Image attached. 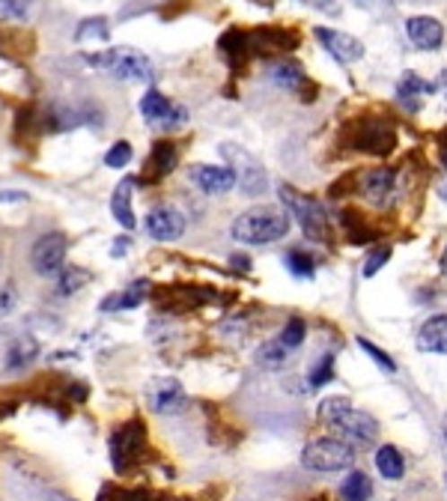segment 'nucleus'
<instances>
[{"label":"nucleus","mask_w":447,"mask_h":501,"mask_svg":"<svg viewBox=\"0 0 447 501\" xmlns=\"http://www.w3.org/2000/svg\"><path fill=\"white\" fill-rule=\"evenodd\" d=\"M290 227H293L290 212L263 203V207H250L241 212V215H236V221H232V227H230V236L236 239L239 245H272V242L286 239Z\"/></svg>","instance_id":"obj_1"},{"label":"nucleus","mask_w":447,"mask_h":501,"mask_svg":"<svg viewBox=\"0 0 447 501\" xmlns=\"http://www.w3.org/2000/svg\"><path fill=\"white\" fill-rule=\"evenodd\" d=\"M277 194H281V203L286 207V212H290V218L298 221L302 233L311 239V242H320V245L334 242L331 221H329V215H325L320 200L307 198L304 191H298L295 185H286V182L277 185Z\"/></svg>","instance_id":"obj_2"},{"label":"nucleus","mask_w":447,"mask_h":501,"mask_svg":"<svg viewBox=\"0 0 447 501\" xmlns=\"http://www.w3.org/2000/svg\"><path fill=\"white\" fill-rule=\"evenodd\" d=\"M81 60L87 63L90 69H101V72H108V75H114L119 81H137V84L155 81L153 60H149L144 51L128 48V45H119V48H108V51H96V54H81Z\"/></svg>","instance_id":"obj_3"},{"label":"nucleus","mask_w":447,"mask_h":501,"mask_svg":"<svg viewBox=\"0 0 447 501\" xmlns=\"http://www.w3.org/2000/svg\"><path fill=\"white\" fill-rule=\"evenodd\" d=\"M110 466H114L117 475H128L144 462L146 453V424L144 418H128L110 433Z\"/></svg>","instance_id":"obj_4"},{"label":"nucleus","mask_w":447,"mask_h":501,"mask_svg":"<svg viewBox=\"0 0 447 501\" xmlns=\"http://www.w3.org/2000/svg\"><path fill=\"white\" fill-rule=\"evenodd\" d=\"M302 466L311 471H343L355 466V448H349L346 442H340L337 435H325V439H313L304 444L302 451Z\"/></svg>","instance_id":"obj_5"},{"label":"nucleus","mask_w":447,"mask_h":501,"mask_svg":"<svg viewBox=\"0 0 447 501\" xmlns=\"http://www.w3.org/2000/svg\"><path fill=\"white\" fill-rule=\"evenodd\" d=\"M346 144L358 153H370V155H390L397 146V135L390 123H381V119L364 117L358 123H352L346 128Z\"/></svg>","instance_id":"obj_6"},{"label":"nucleus","mask_w":447,"mask_h":501,"mask_svg":"<svg viewBox=\"0 0 447 501\" xmlns=\"http://www.w3.org/2000/svg\"><path fill=\"white\" fill-rule=\"evenodd\" d=\"M221 155L230 171L236 173V185L248 198H259L266 191V167L257 155H250L245 146H236V144H224Z\"/></svg>","instance_id":"obj_7"},{"label":"nucleus","mask_w":447,"mask_h":501,"mask_svg":"<svg viewBox=\"0 0 447 501\" xmlns=\"http://www.w3.org/2000/svg\"><path fill=\"white\" fill-rule=\"evenodd\" d=\"M331 435H337L340 442H346L349 448H370L379 435V421L370 412H361L355 406H349L346 412H340L334 421L329 424Z\"/></svg>","instance_id":"obj_8"},{"label":"nucleus","mask_w":447,"mask_h":501,"mask_svg":"<svg viewBox=\"0 0 447 501\" xmlns=\"http://www.w3.org/2000/svg\"><path fill=\"white\" fill-rule=\"evenodd\" d=\"M141 117L153 128H158V132H176V128H182L188 123V110H185L180 101L167 99L164 92H158L155 87L144 92Z\"/></svg>","instance_id":"obj_9"},{"label":"nucleus","mask_w":447,"mask_h":501,"mask_svg":"<svg viewBox=\"0 0 447 501\" xmlns=\"http://www.w3.org/2000/svg\"><path fill=\"white\" fill-rule=\"evenodd\" d=\"M66 250H69V239L66 233L54 230V233H42L31 248V266L36 275L42 277H57V272L66 266Z\"/></svg>","instance_id":"obj_10"},{"label":"nucleus","mask_w":447,"mask_h":501,"mask_svg":"<svg viewBox=\"0 0 447 501\" xmlns=\"http://www.w3.org/2000/svg\"><path fill=\"white\" fill-rule=\"evenodd\" d=\"M144 230L149 239H155V242H176L182 233H185V215L176 207H153L146 212L144 218Z\"/></svg>","instance_id":"obj_11"},{"label":"nucleus","mask_w":447,"mask_h":501,"mask_svg":"<svg viewBox=\"0 0 447 501\" xmlns=\"http://www.w3.org/2000/svg\"><path fill=\"white\" fill-rule=\"evenodd\" d=\"M176 164H180V146H176L173 141H155L153 150H149V155H146V162L141 164L137 182L141 185L162 182L164 176H171L176 171Z\"/></svg>","instance_id":"obj_12"},{"label":"nucleus","mask_w":447,"mask_h":501,"mask_svg":"<svg viewBox=\"0 0 447 501\" xmlns=\"http://www.w3.org/2000/svg\"><path fill=\"white\" fill-rule=\"evenodd\" d=\"M313 36H316V42H320L334 60L343 63V66H349V63H358L361 57H364V42L355 40V36H349V33H343V31H331V27H316Z\"/></svg>","instance_id":"obj_13"},{"label":"nucleus","mask_w":447,"mask_h":501,"mask_svg":"<svg viewBox=\"0 0 447 501\" xmlns=\"http://www.w3.org/2000/svg\"><path fill=\"white\" fill-rule=\"evenodd\" d=\"M188 180L197 185L203 194H212V198H221V194H230L236 189V173L224 164H191Z\"/></svg>","instance_id":"obj_14"},{"label":"nucleus","mask_w":447,"mask_h":501,"mask_svg":"<svg viewBox=\"0 0 447 501\" xmlns=\"http://www.w3.org/2000/svg\"><path fill=\"white\" fill-rule=\"evenodd\" d=\"M149 406L158 415H180L188 406V394L176 379H155L149 388Z\"/></svg>","instance_id":"obj_15"},{"label":"nucleus","mask_w":447,"mask_h":501,"mask_svg":"<svg viewBox=\"0 0 447 501\" xmlns=\"http://www.w3.org/2000/svg\"><path fill=\"white\" fill-rule=\"evenodd\" d=\"M358 185L364 191L367 203H372V207H388L397 194V173L388 171V167H376V171H364Z\"/></svg>","instance_id":"obj_16"},{"label":"nucleus","mask_w":447,"mask_h":501,"mask_svg":"<svg viewBox=\"0 0 447 501\" xmlns=\"http://www.w3.org/2000/svg\"><path fill=\"white\" fill-rule=\"evenodd\" d=\"M406 33H408V40H412L415 48H421V51H439L444 45V27H442L439 18L412 15L406 22Z\"/></svg>","instance_id":"obj_17"},{"label":"nucleus","mask_w":447,"mask_h":501,"mask_svg":"<svg viewBox=\"0 0 447 501\" xmlns=\"http://www.w3.org/2000/svg\"><path fill=\"white\" fill-rule=\"evenodd\" d=\"M268 78H272L277 87H284V90H290V92H298L302 99H311V96H307V87L313 90V84L307 81L304 69L298 66L295 60H290V57L272 63V66H268Z\"/></svg>","instance_id":"obj_18"},{"label":"nucleus","mask_w":447,"mask_h":501,"mask_svg":"<svg viewBox=\"0 0 447 501\" xmlns=\"http://www.w3.org/2000/svg\"><path fill=\"white\" fill-rule=\"evenodd\" d=\"M132 189H135V180L132 176H126V180L114 189V198H110V215L117 218V224L123 230L137 227V218L132 209Z\"/></svg>","instance_id":"obj_19"},{"label":"nucleus","mask_w":447,"mask_h":501,"mask_svg":"<svg viewBox=\"0 0 447 501\" xmlns=\"http://www.w3.org/2000/svg\"><path fill=\"white\" fill-rule=\"evenodd\" d=\"M417 349L435 352V356H447V317H430L417 331Z\"/></svg>","instance_id":"obj_20"},{"label":"nucleus","mask_w":447,"mask_h":501,"mask_svg":"<svg viewBox=\"0 0 447 501\" xmlns=\"http://www.w3.org/2000/svg\"><path fill=\"white\" fill-rule=\"evenodd\" d=\"M149 290H153V284H149V281L128 284L123 293L108 295V299L101 302V311H132V308H141V304L149 299Z\"/></svg>","instance_id":"obj_21"},{"label":"nucleus","mask_w":447,"mask_h":501,"mask_svg":"<svg viewBox=\"0 0 447 501\" xmlns=\"http://www.w3.org/2000/svg\"><path fill=\"white\" fill-rule=\"evenodd\" d=\"M433 90H435V84L424 81L421 75H415V72H406V75L399 78V84H397V99L403 101L408 110H417V108H421V99L430 96Z\"/></svg>","instance_id":"obj_22"},{"label":"nucleus","mask_w":447,"mask_h":501,"mask_svg":"<svg viewBox=\"0 0 447 501\" xmlns=\"http://www.w3.org/2000/svg\"><path fill=\"white\" fill-rule=\"evenodd\" d=\"M36 356H39V343H36V338H31V334L15 338L6 349V370H13V374L15 370H24L27 365H33Z\"/></svg>","instance_id":"obj_23"},{"label":"nucleus","mask_w":447,"mask_h":501,"mask_svg":"<svg viewBox=\"0 0 447 501\" xmlns=\"http://www.w3.org/2000/svg\"><path fill=\"white\" fill-rule=\"evenodd\" d=\"M376 469L385 480L403 478L406 475V460H403V453H399V448H394V444H381V448L376 451Z\"/></svg>","instance_id":"obj_24"},{"label":"nucleus","mask_w":447,"mask_h":501,"mask_svg":"<svg viewBox=\"0 0 447 501\" xmlns=\"http://www.w3.org/2000/svg\"><path fill=\"white\" fill-rule=\"evenodd\" d=\"M90 281H92V275L83 266H63L57 272V286H54V290H57V295L66 299V295L81 293Z\"/></svg>","instance_id":"obj_25"},{"label":"nucleus","mask_w":447,"mask_h":501,"mask_svg":"<svg viewBox=\"0 0 447 501\" xmlns=\"http://www.w3.org/2000/svg\"><path fill=\"white\" fill-rule=\"evenodd\" d=\"M96 501H162L158 493L146 487H117V484H105L99 489Z\"/></svg>","instance_id":"obj_26"},{"label":"nucleus","mask_w":447,"mask_h":501,"mask_svg":"<svg viewBox=\"0 0 447 501\" xmlns=\"http://www.w3.org/2000/svg\"><path fill=\"white\" fill-rule=\"evenodd\" d=\"M110 40V24L105 15H92L83 18L74 31V42H108Z\"/></svg>","instance_id":"obj_27"},{"label":"nucleus","mask_w":447,"mask_h":501,"mask_svg":"<svg viewBox=\"0 0 447 501\" xmlns=\"http://www.w3.org/2000/svg\"><path fill=\"white\" fill-rule=\"evenodd\" d=\"M372 496V480L364 471H352V475L340 484V498L343 501H370Z\"/></svg>","instance_id":"obj_28"},{"label":"nucleus","mask_w":447,"mask_h":501,"mask_svg":"<svg viewBox=\"0 0 447 501\" xmlns=\"http://www.w3.org/2000/svg\"><path fill=\"white\" fill-rule=\"evenodd\" d=\"M286 356H290V349H286L277 338H272L257 349V365L266 370H277L286 365Z\"/></svg>","instance_id":"obj_29"},{"label":"nucleus","mask_w":447,"mask_h":501,"mask_svg":"<svg viewBox=\"0 0 447 501\" xmlns=\"http://www.w3.org/2000/svg\"><path fill=\"white\" fill-rule=\"evenodd\" d=\"M340 221H343V230H346V236H349V242H355V245H364V242H370L372 236V230L364 224V218L358 215V212H352V209H346V212H340Z\"/></svg>","instance_id":"obj_30"},{"label":"nucleus","mask_w":447,"mask_h":501,"mask_svg":"<svg viewBox=\"0 0 447 501\" xmlns=\"http://www.w3.org/2000/svg\"><path fill=\"white\" fill-rule=\"evenodd\" d=\"M304 338H307V322L302 320V317H293L290 322H286V326H284V331L281 334H277V340H281L284 343V347L286 349H298V347H302V343H304Z\"/></svg>","instance_id":"obj_31"},{"label":"nucleus","mask_w":447,"mask_h":501,"mask_svg":"<svg viewBox=\"0 0 447 501\" xmlns=\"http://www.w3.org/2000/svg\"><path fill=\"white\" fill-rule=\"evenodd\" d=\"M313 266L316 263L307 250H302V248L286 250V268H290L295 277H313Z\"/></svg>","instance_id":"obj_32"},{"label":"nucleus","mask_w":447,"mask_h":501,"mask_svg":"<svg viewBox=\"0 0 447 501\" xmlns=\"http://www.w3.org/2000/svg\"><path fill=\"white\" fill-rule=\"evenodd\" d=\"M307 382H311V391L334 382V356H322L320 361H316L313 370H311V376H307Z\"/></svg>","instance_id":"obj_33"},{"label":"nucleus","mask_w":447,"mask_h":501,"mask_svg":"<svg viewBox=\"0 0 447 501\" xmlns=\"http://www.w3.org/2000/svg\"><path fill=\"white\" fill-rule=\"evenodd\" d=\"M132 155H135L132 144H128V141H117V144L105 153V164L114 167V171H123V167H126L128 162H132Z\"/></svg>","instance_id":"obj_34"},{"label":"nucleus","mask_w":447,"mask_h":501,"mask_svg":"<svg viewBox=\"0 0 447 501\" xmlns=\"http://www.w3.org/2000/svg\"><path fill=\"white\" fill-rule=\"evenodd\" d=\"M388 259H390V245H379V248H372V250H370V257L364 259V266H361V275H364V277L379 275V272H381V266H385Z\"/></svg>","instance_id":"obj_35"},{"label":"nucleus","mask_w":447,"mask_h":501,"mask_svg":"<svg viewBox=\"0 0 447 501\" xmlns=\"http://www.w3.org/2000/svg\"><path fill=\"white\" fill-rule=\"evenodd\" d=\"M349 397H329V400H322L320 403V421L329 426L334 418H337L340 412H346L349 409Z\"/></svg>","instance_id":"obj_36"},{"label":"nucleus","mask_w":447,"mask_h":501,"mask_svg":"<svg viewBox=\"0 0 447 501\" xmlns=\"http://www.w3.org/2000/svg\"><path fill=\"white\" fill-rule=\"evenodd\" d=\"M358 347L364 349L367 356H370L372 361H376V365H379L381 370H388V374H394V370H397L394 358H390L385 349H379V347H376V343H372V340H367V338H358Z\"/></svg>","instance_id":"obj_37"},{"label":"nucleus","mask_w":447,"mask_h":501,"mask_svg":"<svg viewBox=\"0 0 447 501\" xmlns=\"http://www.w3.org/2000/svg\"><path fill=\"white\" fill-rule=\"evenodd\" d=\"M27 13H31V0H0V15L4 18L24 22Z\"/></svg>","instance_id":"obj_38"},{"label":"nucleus","mask_w":447,"mask_h":501,"mask_svg":"<svg viewBox=\"0 0 447 501\" xmlns=\"http://www.w3.org/2000/svg\"><path fill=\"white\" fill-rule=\"evenodd\" d=\"M15 302H18L15 286L9 281H0V317H9L13 308H15Z\"/></svg>","instance_id":"obj_39"},{"label":"nucleus","mask_w":447,"mask_h":501,"mask_svg":"<svg viewBox=\"0 0 447 501\" xmlns=\"http://www.w3.org/2000/svg\"><path fill=\"white\" fill-rule=\"evenodd\" d=\"M128 245H132V239H128V236L117 239V242H114V248H110V254H114V257H123L126 250H128Z\"/></svg>","instance_id":"obj_40"},{"label":"nucleus","mask_w":447,"mask_h":501,"mask_svg":"<svg viewBox=\"0 0 447 501\" xmlns=\"http://www.w3.org/2000/svg\"><path fill=\"white\" fill-rule=\"evenodd\" d=\"M230 266H236L239 272H248V268H250V259H248L245 254H232V257H230Z\"/></svg>","instance_id":"obj_41"},{"label":"nucleus","mask_w":447,"mask_h":501,"mask_svg":"<svg viewBox=\"0 0 447 501\" xmlns=\"http://www.w3.org/2000/svg\"><path fill=\"white\" fill-rule=\"evenodd\" d=\"M18 200H27L24 191H0V203H18Z\"/></svg>","instance_id":"obj_42"},{"label":"nucleus","mask_w":447,"mask_h":501,"mask_svg":"<svg viewBox=\"0 0 447 501\" xmlns=\"http://www.w3.org/2000/svg\"><path fill=\"white\" fill-rule=\"evenodd\" d=\"M439 155H442V164L447 167V137H442V144H439Z\"/></svg>","instance_id":"obj_43"},{"label":"nucleus","mask_w":447,"mask_h":501,"mask_svg":"<svg viewBox=\"0 0 447 501\" xmlns=\"http://www.w3.org/2000/svg\"><path fill=\"white\" fill-rule=\"evenodd\" d=\"M439 268H442V275L447 277V248L442 250V259H439Z\"/></svg>","instance_id":"obj_44"},{"label":"nucleus","mask_w":447,"mask_h":501,"mask_svg":"<svg viewBox=\"0 0 447 501\" xmlns=\"http://www.w3.org/2000/svg\"><path fill=\"white\" fill-rule=\"evenodd\" d=\"M307 4H313V6H322V9H331V0H307Z\"/></svg>","instance_id":"obj_45"},{"label":"nucleus","mask_w":447,"mask_h":501,"mask_svg":"<svg viewBox=\"0 0 447 501\" xmlns=\"http://www.w3.org/2000/svg\"><path fill=\"white\" fill-rule=\"evenodd\" d=\"M439 194H442V198H444V200H447V180H444V182H442V185H439Z\"/></svg>","instance_id":"obj_46"},{"label":"nucleus","mask_w":447,"mask_h":501,"mask_svg":"<svg viewBox=\"0 0 447 501\" xmlns=\"http://www.w3.org/2000/svg\"><path fill=\"white\" fill-rule=\"evenodd\" d=\"M311 501H329V498H325V496H316V498H311Z\"/></svg>","instance_id":"obj_47"},{"label":"nucleus","mask_w":447,"mask_h":501,"mask_svg":"<svg viewBox=\"0 0 447 501\" xmlns=\"http://www.w3.org/2000/svg\"><path fill=\"white\" fill-rule=\"evenodd\" d=\"M444 433H447V421H444Z\"/></svg>","instance_id":"obj_48"},{"label":"nucleus","mask_w":447,"mask_h":501,"mask_svg":"<svg viewBox=\"0 0 447 501\" xmlns=\"http://www.w3.org/2000/svg\"><path fill=\"white\" fill-rule=\"evenodd\" d=\"M444 484H447V475H444Z\"/></svg>","instance_id":"obj_49"}]
</instances>
